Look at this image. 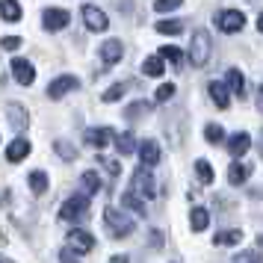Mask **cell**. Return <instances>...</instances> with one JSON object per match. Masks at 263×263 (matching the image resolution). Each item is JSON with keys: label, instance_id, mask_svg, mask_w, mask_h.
Masks as SVG:
<instances>
[{"label": "cell", "instance_id": "obj_7", "mask_svg": "<svg viewBox=\"0 0 263 263\" xmlns=\"http://www.w3.org/2000/svg\"><path fill=\"white\" fill-rule=\"evenodd\" d=\"M74 89H80V80H77L74 74H62V77H57V80H50L48 98L50 101H60V98H65L68 92H74Z\"/></svg>", "mask_w": 263, "mask_h": 263}, {"label": "cell", "instance_id": "obj_15", "mask_svg": "<svg viewBox=\"0 0 263 263\" xmlns=\"http://www.w3.org/2000/svg\"><path fill=\"white\" fill-rule=\"evenodd\" d=\"M109 139H112L109 127H92V130H86V145L89 148H107Z\"/></svg>", "mask_w": 263, "mask_h": 263}, {"label": "cell", "instance_id": "obj_37", "mask_svg": "<svg viewBox=\"0 0 263 263\" xmlns=\"http://www.w3.org/2000/svg\"><path fill=\"white\" fill-rule=\"evenodd\" d=\"M234 263H260V254L257 251H239L234 257Z\"/></svg>", "mask_w": 263, "mask_h": 263}, {"label": "cell", "instance_id": "obj_36", "mask_svg": "<svg viewBox=\"0 0 263 263\" xmlns=\"http://www.w3.org/2000/svg\"><path fill=\"white\" fill-rule=\"evenodd\" d=\"M183 0H154V9L157 12H172V9H178Z\"/></svg>", "mask_w": 263, "mask_h": 263}, {"label": "cell", "instance_id": "obj_13", "mask_svg": "<svg viewBox=\"0 0 263 263\" xmlns=\"http://www.w3.org/2000/svg\"><path fill=\"white\" fill-rule=\"evenodd\" d=\"M136 151H139V160H142L145 168H154L157 163H160V145H157L154 139H145Z\"/></svg>", "mask_w": 263, "mask_h": 263}, {"label": "cell", "instance_id": "obj_28", "mask_svg": "<svg viewBox=\"0 0 263 263\" xmlns=\"http://www.w3.org/2000/svg\"><path fill=\"white\" fill-rule=\"evenodd\" d=\"M80 183H83V195H95V192L101 190V178H98V172H83Z\"/></svg>", "mask_w": 263, "mask_h": 263}, {"label": "cell", "instance_id": "obj_4", "mask_svg": "<svg viewBox=\"0 0 263 263\" xmlns=\"http://www.w3.org/2000/svg\"><path fill=\"white\" fill-rule=\"evenodd\" d=\"M86 210H89V195H71L60 207V219L62 222H77V219L86 216Z\"/></svg>", "mask_w": 263, "mask_h": 263}, {"label": "cell", "instance_id": "obj_43", "mask_svg": "<svg viewBox=\"0 0 263 263\" xmlns=\"http://www.w3.org/2000/svg\"><path fill=\"white\" fill-rule=\"evenodd\" d=\"M251 3H257V0H251Z\"/></svg>", "mask_w": 263, "mask_h": 263}, {"label": "cell", "instance_id": "obj_3", "mask_svg": "<svg viewBox=\"0 0 263 263\" xmlns=\"http://www.w3.org/2000/svg\"><path fill=\"white\" fill-rule=\"evenodd\" d=\"M104 225H107V231L116 239H124L133 234V219H127V213H121L116 207H107L104 210Z\"/></svg>", "mask_w": 263, "mask_h": 263}, {"label": "cell", "instance_id": "obj_25", "mask_svg": "<svg viewBox=\"0 0 263 263\" xmlns=\"http://www.w3.org/2000/svg\"><path fill=\"white\" fill-rule=\"evenodd\" d=\"M163 71H166V62L160 57H148L142 62V74H148V77H163Z\"/></svg>", "mask_w": 263, "mask_h": 263}, {"label": "cell", "instance_id": "obj_34", "mask_svg": "<svg viewBox=\"0 0 263 263\" xmlns=\"http://www.w3.org/2000/svg\"><path fill=\"white\" fill-rule=\"evenodd\" d=\"M124 89H127L124 83H112V86L107 89V92L101 95V101H104V104H112V101H121V98H124Z\"/></svg>", "mask_w": 263, "mask_h": 263}, {"label": "cell", "instance_id": "obj_24", "mask_svg": "<svg viewBox=\"0 0 263 263\" xmlns=\"http://www.w3.org/2000/svg\"><path fill=\"white\" fill-rule=\"evenodd\" d=\"M151 112V104L148 101H136V104H130V107L124 109V119L127 121H139L142 116H148Z\"/></svg>", "mask_w": 263, "mask_h": 263}, {"label": "cell", "instance_id": "obj_31", "mask_svg": "<svg viewBox=\"0 0 263 263\" xmlns=\"http://www.w3.org/2000/svg\"><path fill=\"white\" fill-rule=\"evenodd\" d=\"M180 30H183V21H157V33H163V36H178Z\"/></svg>", "mask_w": 263, "mask_h": 263}, {"label": "cell", "instance_id": "obj_32", "mask_svg": "<svg viewBox=\"0 0 263 263\" xmlns=\"http://www.w3.org/2000/svg\"><path fill=\"white\" fill-rule=\"evenodd\" d=\"M195 175L201 183H213V166L207 160H195Z\"/></svg>", "mask_w": 263, "mask_h": 263}, {"label": "cell", "instance_id": "obj_23", "mask_svg": "<svg viewBox=\"0 0 263 263\" xmlns=\"http://www.w3.org/2000/svg\"><path fill=\"white\" fill-rule=\"evenodd\" d=\"M216 246H237V242H242V231H237V228H231V231H219L213 237Z\"/></svg>", "mask_w": 263, "mask_h": 263}, {"label": "cell", "instance_id": "obj_19", "mask_svg": "<svg viewBox=\"0 0 263 263\" xmlns=\"http://www.w3.org/2000/svg\"><path fill=\"white\" fill-rule=\"evenodd\" d=\"M249 175H251V166H246V163H231V168H228V183L231 186H242L249 180Z\"/></svg>", "mask_w": 263, "mask_h": 263}, {"label": "cell", "instance_id": "obj_12", "mask_svg": "<svg viewBox=\"0 0 263 263\" xmlns=\"http://www.w3.org/2000/svg\"><path fill=\"white\" fill-rule=\"evenodd\" d=\"M121 57H124V45H121L119 39H109V42L101 45V62L104 65H116Z\"/></svg>", "mask_w": 263, "mask_h": 263}, {"label": "cell", "instance_id": "obj_39", "mask_svg": "<svg viewBox=\"0 0 263 263\" xmlns=\"http://www.w3.org/2000/svg\"><path fill=\"white\" fill-rule=\"evenodd\" d=\"M101 166L107 168V172L112 175V178H119V172H121V168H119V163H116V160H107V157H101Z\"/></svg>", "mask_w": 263, "mask_h": 263}, {"label": "cell", "instance_id": "obj_41", "mask_svg": "<svg viewBox=\"0 0 263 263\" xmlns=\"http://www.w3.org/2000/svg\"><path fill=\"white\" fill-rule=\"evenodd\" d=\"M60 260H62V263H77V257H74V251H68V249H65V251L60 254Z\"/></svg>", "mask_w": 263, "mask_h": 263}, {"label": "cell", "instance_id": "obj_20", "mask_svg": "<svg viewBox=\"0 0 263 263\" xmlns=\"http://www.w3.org/2000/svg\"><path fill=\"white\" fill-rule=\"evenodd\" d=\"M225 89H231L234 95H246V77H242V71H237V68H228L225 74Z\"/></svg>", "mask_w": 263, "mask_h": 263}, {"label": "cell", "instance_id": "obj_26", "mask_svg": "<svg viewBox=\"0 0 263 263\" xmlns=\"http://www.w3.org/2000/svg\"><path fill=\"white\" fill-rule=\"evenodd\" d=\"M157 57H160L163 62H172V68H178V65H180V60H183V53H180V50L175 48V45H163Z\"/></svg>", "mask_w": 263, "mask_h": 263}, {"label": "cell", "instance_id": "obj_33", "mask_svg": "<svg viewBox=\"0 0 263 263\" xmlns=\"http://www.w3.org/2000/svg\"><path fill=\"white\" fill-rule=\"evenodd\" d=\"M121 204H124L127 210H133L136 216H145V201H139V198L130 195V192H124V195H121Z\"/></svg>", "mask_w": 263, "mask_h": 263}, {"label": "cell", "instance_id": "obj_18", "mask_svg": "<svg viewBox=\"0 0 263 263\" xmlns=\"http://www.w3.org/2000/svg\"><path fill=\"white\" fill-rule=\"evenodd\" d=\"M207 92H210V98H213V104L219 109H228L231 107V95H228L225 83H219V80H213V83L207 86Z\"/></svg>", "mask_w": 263, "mask_h": 263}, {"label": "cell", "instance_id": "obj_9", "mask_svg": "<svg viewBox=\"0 0 263 263\" xmlns=\"http://www.w3.org/2000/svg\"><path fill=\"white\" fill-rule=\"evenodd\" d=\"M68 21H71V15L65 12V9H45V12H42V27H45L48 33H60V30H65Z\"/></svg>", "mask_w": 263, "mask_h": 263}, {"label": "cell", "instance_id": "obj_5", "mask_svg": "<svg viewBox=\"0 0 263 263\" xmlns=\"http://www.w3.org/2000/svg\"><path fill=\"white\" fill-rule=\"evenodd\" d=\"M216 27L222 33H239L246 27V15L239 9H222V12H216Z\"/></svg>", "mask_w": 263, "mask_h": 263}, {"label": "cell", "instance_id": "obj_17", "mask_svg": "<svg viewBox=\"0 0 263 263\" xmlns=\"http://www.w3.org/2000/svg\"><path fill=\"white\" fill-rule=\"evenodd\" d=\"M0 18L6 24H18L21 21V3L18 0H0Z\"/></svg>", "mask_w": 263, "mask_h": 263}, {"label": "cell", "instance_id": "obj_14", "mask_svg": "<svg viewBox=\"0 0 263 263\" xmlns=\"http://www.w3.org/2000/svg\"><path fill=\"white\" fill-rule=\"evenodd\" d=\"M249 148H251V136L249 133H234V136H231V139H228V151H231V157H246L249 154Z\"/></svg>", "mask_w": 263, "mask_h": 263}, {"label": "cell", "instance_id": "obj_27", "mask_svg": "<svg viewBox=\"0 0 263 263\" xmlns=\"http://www.w3.org/2000/svg\"><path fill=\"white\" fill-rule=\"evenodd\" d=\"M116 148H119V154H133V151H136V139H133V133H119V136H116Z\"/></svg>", "mask_w": 263, "mask_h": 263}, {"label": "cell", "instance_id": "obj_22", "mask_svg": "<svg viewBox=\"0 0 263 263\" xmlns=\"http://www.w3.org/2000/svg\"><path fill=\"white\" fill-rule=\"evenodd\" d=\"M27 183H30V190L36 192V195H45V192H48V175H45L42 168H36V172H30V178H27Z\"/></svg>", "mask_w": 263, "mask_h": 263}, {"label": "cell", "instance_id": "obj_30", "mask_svg": "<svg viewBox=\"0 0 263 263\" xmlns=\"http://www.w3.org/2000/svg\"><path fill=\"white\" fill-rule=\"evenodd\" d=\"M204 139L210 145L225 142V127H222V124H207V127H204Z\"/></svg>", "mask_w": 263, "mask_h": 263}, {"label": "cell", "instance_id": "obj_6", "mask_svg": "<svg viewBox=\"0 0 263 263\" xmlns=\"http://www.w3.org/2000/svg\"><path fill=\"white\" fill-rule=\"evenodd\" d=\"M65 242H68V251H74V254H89L95 249V237L89 231H83V228H74L71 234L65 237Z\"/></svg>", "mask_w": 263, "mask_h": 263}, {"label": "cell", "instance_id": "obj_40", "mask_svg": "<svg viewBox=\"0 0 263 263\" xmlns=\"http://www.w3.org/2000/svg\"><path fill=\"white\" fill-rule=\"evenodd\" d=\"M148 237H151V246H154V249H163V231L151 228V231H148Z\"/></svg>", "mask_w": 263, "mask_h": 263}, {"label": "cell", "instance_id": "obj_1", "mask_svg": "<svg viewBox=\"0 0 263 263\" xmlns=\"http://www.w3.org/2000/svg\"><path fill=\"white\" fill-rule=\"evenodd\" d=\"M210 53H213V39L207 30H195L190 42V62L195 68H204L210 62Z\"/></svg>", "mask_w": 263, "mask_h": 263}, {"label": "cell", "instance_id": "obj_42", "mask_svg": "<svg viewBox=\"0 0 263 263\" xmlns=\"http://www.w3.org/2000/svg\"><path fill=\"white\" fill-rule=\"evenodd\" d=\"M109 263H130V260H127V254H116V257H109Z\"/></svg>", "mask_w": 263, "mask_h": 263}, {"label": "cell", "instance_id": "obj_8", "mask_svg": "<svg viewBox=\"0 0 263 263\" xmlns=\"http://www.w3.org/2000/svg\"><path fill=\"white\" fill-rule=\"evenodd\" d=\"M83 21L86 27L92 30V33H107L109 30V18L104 9H98V6H92V3H86L83 6Z\"/></svg>", "mask_w": 263, "mask_h": 263}, {"label": "cell", "instance_id": "obj_2", "mask_svg": "<svg viewBox=\"0 0 263 263\" xmlns=\"http://www.w3.org/2000/svg\"><path fill=\"white\" fill-rule=\"evenodd\" d=\"M130 195H136L139 201H151V198L157 195L154 175H151L145 166H139L136 172H133V178H130Z\"/></svg>", "mask_w": 263, "mask_h": 263}, {"label": "cell", "instance_id": "obj_10", "mask_svg": "<svg viewBox=\"0 0 263 263\" xmlns=\"http://www.w3.org/2000/svg\"><path fill=\"white\" fill-rule=\"evenodd\" d=\"M6 121L12 124L15 130H27V127H30V112H27L18 101H9V104H6Z\"/></svg>", "mask_w": 263, "mask_h": 263}, {"label": "cell", "instance_id": "obj_11", "mask_svg": "<svg viewBox=\"0 0 263 263\" xmlns=\"http://www.w3.org/2000/svg\"><path fill=\"white\" fill-rule=\"evenodd\" d=\"M9 68H12V77L21 86H33V80H36V68H33V62L30 60H21V57H18V60H12Z\"/></svg>", "mask_w": 263, "mask_h": 263}, {"label": "cell", "instance_id": "obj_38", "mask_svg": "<svg viewBox=\"0 0 263 263\" xmlns=\"http://www.w3.org/2000/svg\"><path fill=\"white\" fill-rule=\"evenodd\" d=\"M0 45H3V50H18V48H21V39H18V36H3Z\"/></svg>", "mask_w": 263, "mask_h": 263}, {"label": "cell", "instance_id": "obj_16", "mask_svg": "<svg viewBox=\"0 0 263 263\" xmlns=\"http://www.w3.org/2000/svg\"><path fill=\"white\" fill-rule=\"evenodd\" d=\"M27 154H30V139H12L6 145V160L9 163H21Z\"/></svg>", "mask_w": 263, "mask_h": 263}, {"label": "cell", "instance_id": "obj_21", "mask_svg": "<svg viewBox=\"0 0 263 263\" xmlns=\"http://www.w3.org/2000/svg\"><path fill=\"white\" fill-rule=\"evenodd\" d=\"M207 225H210V213H207L204 207H192V213H190V228L195 231V234H201V231H207Z\"/></svg>", "mask_w": 263, "mask_h": 263}, {"label": "cell", "instance_id": "obj_35", "mask_svg": "<svg viewBox=\"0 0 263 263\" xmlns=\"http://www.w3.org/2000/svg\"><path fill=\"white\" fill-rule=\"evenodd\" d=\"M175 92H178V89H175V86L172 83H163L160 86V89H157V101H160V104H166V101H172V98H175Z\"/></svg>", "mask_w": 263, "mask_h": 263}, {"label": "cell", "instance_id": "obj_29", "mask_svg": "<svg viewBox=\"0 0 263 263\" xmlns=\"http://www.w3.org/2000/svg\"><path fill=\"white\" fill-rule=\"evenodd\" d=\"M53 151H57L65 163H71L74 157H77V148H74L71 142H65V139H57V142H53Z\"/></svg>", "mask_w": 263, "mask_h": 263}]
</instances>
